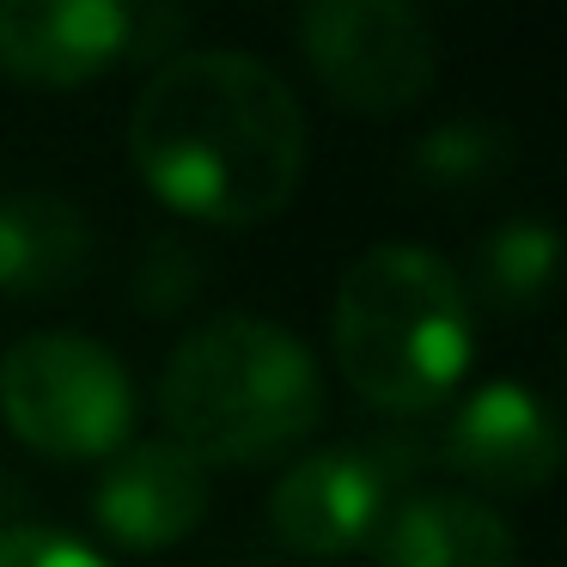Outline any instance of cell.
<instances>
[{
    "label": "cell",
    "mask_w": 567,
    "mask_h": 567,
    "mask_svg": "<svg viewBox=\"0 0 567 567\" xmlns=\"http://www.w3.org/2000/svg\"><path fill=\"white\" fill-rule=\"evenodd\" d=\"M165 440L202 464H269L318 433L323 372L299 330L257 311L208 318L172 348L159 372Z\"/></svg>",
    "instance_id": "3957f363"
},
{
    "label": "cell",
    "mask_w": 567,
    "mask_h": 567,
    "mask_svg": "<svg viewBox=\"0 0 567 567\" xmlns=\"http://www.w3.org/2000/svg\"><path fill=\"white\" fill-rule=\"evenodd\" d=\"M299 50L342 111H415L440 80V38L409 0H311Z\"/></svg>",
    "instance_id": "5b68a950"
},
{
    "label": "cell",
    "mask_w": 567,
    "mask_h": 567,
    "mask_svg": "<svg viewBox=\"0 0 567 567\" xmlns=\"http://www.w3.org/2000/svg\"><path fill=\"white\" fill-rule=\"evenodd\" d=\"M391 488L396 476L384 470L379 445H318L281 470V482L262 501V518L281 549L336 561V555H354L372 543Z\"/></svg>",
    "instance_id": "8992f818"
},
{
    "label": "cell",
    "mask_w": 567,
    "mask_h": 567,
    "mask_svg": "<svg viewBox=\"0 0 567 567\" xmlns=\"http://www.w3.org/2000/svg\"><path fill=\"white\" fill-rule=\"evenodd\" d=\"M513 159H518L513 128L488 123V116H445V123H433L427 135L415 141V153H409V165L440 189H482Z\"/></svg>",
    "instance_id": "4fadbf2b"
},
{
    "label": "cell",
    "mask_w": 567,
    "mask_h": 567,
    "mask_svg": "<svg viewBox=\"0 0 567 567\" xmlns=\"http://www.w3.org/2000/svg\"><path fill=\"white\" fill-rule=\"evenodd\" d=\"M0 567H111L62 525H0Z\"/></svg>",
    "instance_id": "9a60e30c"
},
{
    "label": "cell",
    "mask_w": 567,
    "mask_h": 567,
    "mask_svg": "<svg viewBox=\"0 0 567 567\" xmlns=\"http://www.w3.org/2000/svg\"><path fill=\"white\" fill-rule=\"evenodd\" d=\"M208 513V464L189 457L177 440H128L111 452L99 488H92V518L123 549H165L184 543Z\"/></svg>",
    "instance_id": "ba28073f"
},
{
    "label": "cell",
    "mask_w": 567,
    "mask_h": 567,
    "mask_svg": "<svg viewBox=\"0 0 567 567\" xmlns=\"http://www.w3.org/2000/svg\"><path fill=\"white\" fill-rule=\"evenodd\" d=\"M189 38V13L177 7H128V50L123 62H172L177 43Z\"/></svg>",
    "instance_id": "2e32d148"
},
{
    "label": "cell",
    "mask_w": 567,
    "mask_h": 567,
    "mask_svg": "<svg viewBox=\"0 0 567 567\" xmlns=\"http://www.w3.org/2000/svg\"><path fill=\"white\" fill-rule=\"evenodd\" d=\"M92 214L62 189L0 196V299H55L92 269Z\"/></svg>",
    "instance_id": "8fae6325"
},
{
    "label": "cell",
    "mask_w": 567,
    "mask_h": 567,
    "mask_svg": "<svg viewBox=\"0 0 567 567\" xmlns=\"http://www.w3.org/2000/svg\"><path fill=\"white\" fill-rule=\"evenodd\" d=\"M128 50L116 0H0V68L31 86H80Z\"/></svg>",
    "instance_id": "9c48e42d"
},
{
    "label": "cell",
    "mask_w": 567,
    "mask_h": 567,
    "mask_svg": "<svg viewBox=\"0 0 567 567\" xmlns=\"http://www.w3.org/2000/svg\"><path fill=\"white\" fill-rule=\"evenodd\" d=\"M555 262H561L555 226L537 220V214H513V220L482 233L476 257H470V281H476L482 306L518 318V311H543V299H549V287H555ZM476 299H470V306H476Z\"/></svg>",
    "instance_id": "7c38bea8"
},
{
    "label": "cell",
    "mask_w": 567,
    "mask_h": 567,
    "mask_svg": "<svg viewBox=\"0 0 567 567\" xmlns=\"http://www.w3.org/2000/svg\"><path fill=\"white\" fill-rule=\"evenodd\" d=\"M128 159L189 220L262 226L306 177V111L262 55L177 50L128 111Z\"/></svg>",
    "instance_id": "6da1fadb"
},
{
    "label": "cell",
    "mask_w": 567,
    "mask_h": 567,
    "mask_svg": "<svg viewBox=\"0 0 567 567\" xmlns=\"http://www.w3.org/2000/svg\"><path fill=\"white\" fill-rule=\"evenodd\" d=\"M0 415L31 452L80 464L123 452L141 396L111 342L86 330H31L0 354Z\"/></svg>",
    "instance_id": "277c9868"
},
{
    "label": "cell",
    "mask_w": 567,
    "mask_h": 567,
    "mask_svg": "<svg viewBox=\"0 0 567 567\" xmlns=\"http://www.w3.org/2000/svg\"><path fill=\"white\" fill-rule=\"evenodd\" d=\"M202 281H208V262H202V250L189 245V238L153 233L147 245H141V257H135V306L147 311V318L184 311L189 299L202 293Z\"/></svg>",
    "instance_id": "5bb4252c"
},
{
    "label": "cell",
    "mask_w": 567,
    "mask_h": 567,
    "mask_svg": "<svg viewBox=\"0 0 567 567\" xmlns=\"http://www.w3.org/2000/svg\"><path fill=\"white\" fill-rule=\"evenodd\" d=\"M330 342L342 379L384 415H427L476 360V306L440 250L384 238L336 281Z\"/></svg>",
    "instance_id": "7a4b0ae2"
},
{
    "label": "cell",
    "mask_w": 567,
    "mask_h": 567,
    "mask_svg": "<svg viewBox=\"0 0 567 567\" xmlns=\"http://www.w3.org/2000/svg\"><path fill=\"white\" fill-rule=\"evenodd\" d=\"M372 567H513L518 537L488 501L457 488H415L384 506Z\"/></svg>",
    "instance_id": "30bf717a"
},
{
    "label": "cell",
    "mask_w": 567,
    "mask_h": 567,
    "mask_svg": "<svg viewBox=\"0 0 567 567\" xmlns=\"http://www.w3.org/2000/svg\"><path fill=\"white\" fill-rule=\"evenodd\" d=\"M440 464L488 494H537L561 464V427L537 384L488 379L452 403L440 427Z\"/></svg>",
    "instance_id": "52a82bcc"
}]
</instances>
